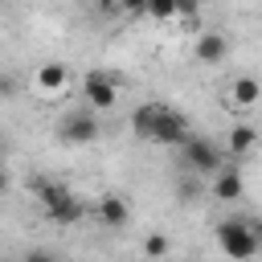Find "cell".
<instances>
[{"instance_id": "cell-3", "label": "cell", "mask_w": 262, "mask_h": 262, "mask_svg": "<svg viewBox=\"0 0 262 262\" xmlns=\"http://www.w3.org/2000/svg\"><path fill=\"white\" fill-rule=\"evenodd\" d=\"M180 164L188 168V172H196V176H205V172H221L225 168V151L209 139V135H188L184 143H180Z\"/></svg>"}, {"instance_id": "cell-19", "label": "cell", "mask_w": 262, "mask_h": 262, "mask_svg": "<svg viewBox=\"0 0 262 262\" xmlns=\"http://www.w3.org/2000/svg\"><path fill=\"white\" fill-rule=\"evenodd\" d=\"M123 12H147V0H123Z\"/></svg>"}, {"instance_id": "cell-7", "label": "cell", "mask_w": 262, "mask_h": 262, "mask_svg": "<svg viewBox=\"0 0 262 262\" xmlns=\"http://www.w3.org/2000/svg\"><path fill=\"white\" fill-rule=\"evenodd\" d=\"M57 135H61V143H90L98 135V119L90 111H74L57 123Z\"/></svg>"}, {"instance_id": "cell-2", "label": "cell", "mask_w": 262, "mask_h": 262, "mask_svg": "<svg viewBox=\"0 0 262 262\" xmlns=\"http://www.w3.org/2000/svg\"><path fill=\"white\" fill-rule=\"evenodd\" d=\"M217 246L229 258H254L262 250V233H258V225H246V221L229 217V221L217 225Z\"/></svg>"}, {"instance_id": "cell-21", "label": "cell", "mask_w": 262, "mask_h": 262, "mask_svg": "<svg viewBox=\"0 0 262 262\" xmlns=\"http://www.w3.org/2000/svg\"><path fill=\"white\" fill-rule=\"evenodd\" d=\"M258 233H262V221H258Z\"/></svg>"}, {"instance_id": "cell-12", "label": "cell", "mask_w": 262, "mask_h": 262, "mask_svg": "<svg viewBox=\"0 0 262 262\" xmlns=\"http://www.w3.org/2000/svg\"><path fill=\"white\" fill-rule=\"evenodd\" d=\"M98 221L111 225V229H123V225L131 221V205H127L123 196H102V201H98Z\"/></svg>"}, {"instance_id": "cell-1", "label": "cell", "mask_w": 262, "mask_h": 262, "mask_svg": "<svg viewBox=\"0 0 262 262\" xmlns=\"http://www.w3.org/2000/svg\"><path fill=\"white\" fill-rule=\"evenodd\" d=\"M33 196H37V205L45 209V217L53 221V225H74V221H82V201L66 188V184H53V180H33Z\"/></svg>"}, {"instance_id": "cell-11", "label": "cell", "mask_w": 262, "mask_h": 262, "mask_svg": "<svg viewBox=\"0 0 262 262\" xmlns=\"http://www.w3.org/2000/svg\"><path fill=\"white\" fill-rule=\"evenodd\" d=\"M246 192V180H242V172L233 168V164H225L221 172H217V180H213V196L217 201H237Z\"/></svg>"}, {"instance_id": "cell-8", "label": "cell", "mask_w": 262, "mask_h": 262, "mask_svg": "<svg viewBox=\"0 0 262 262\" xmlns=\"http://www.w3.org/2000/svg\"><path fill=\"white\" fill-rule=\"evenodd\" d=\"M188 135H192V123H188V115H180V111L172 106V111L164 115V123L156 127V139H151V143H160V147H180Z\"/></svg>"}, {"instance_id": "cell-5", "label": "cell", "mask_w": 262, "mask_h": 262, "mask_svg": "<svg viewBox=\"0 0 262 262\" xmlns=\"http://www.w3.org/2000/svg\"><path fill=\"white\" fill-rule=\"evenodd\" d=\"M168 111H172V106H168L164 98H151V102L135 106V115H131V131H135V139L151 143V139H156V127L164 123V115H168Z\"/></svg>"}, {"instance_id": "cell-10", "label": "cell", "mask_w": 262, "mask_h": 262, "mask_svg": "<svg viewBox=\"0 0 262 262\" xmlns=\"http://www.w3.org/2000/svg\"><path fill=\"white\" fill-rule=\"evenodd\" d=\"M37 90H41V94H61V90H70V66H61V61L37 66Z\"/></svg>"}, {"instance_id": "cell-16", "label": "cell", "mask_w": 262, "mask_h": 262, "mask_svg": "<svg viewBox=\"0 0 262 262\" xmlns=\"http://www.w3.org/2000/svg\"><path fill=\"white\" fill-rule=\"evenodd\" d=\"M192 176H196V172H192ZM192 176H184V180H180V196H184V201H188V196H196V180H192Z\"/></svg>"}, {"instance_id": "cell-13", "label": "cell", "mask_w": 262, "mask_h": 262, "mask_svg": "<svg viewBox=\"0 0 262 262\" xmlns=\"http://www.w3.org/2000/svg\"><path fill=\"white\" fill-rule=\"evenodd\" d=\"M254 147H258V127H250V123L229 127V156H246Z\"/></svg>"}, {"instance_id": "cell-17", "label": "cell", "mask_w": 262, "mask_h": 262, "mask_svg": "<svg viewBox=\"0 0 262 262\" xmlns=\"http://www.w3.org/2000/svg\"><path fill=\"white\" fill-rule=\"evenodd\" d=\"M176 8H180V16L196 20V0H176Z\"/></svg>"}, {"instance_id": "cell-14", "label": "cell", "mask_w": 262, "mask_h": 262, "mask_svg": "<svg viewBox=\"0 0 262 262\" xmlns=\"http://www.w3.org/2000/svg\"><path fill=\"white\" fill-rule=\"evenodd\" d=\"M147 16L164 25V20H176L180 8H176V0H147Z\"/></svg>"}, {"instance_id": "cell-18", "label": "cell", "mask_w": 262, "mask_h": 262, "mask_svg": "<svg viewBox=\"0 0 262 262\" xmlns=\"http://www.w3.org/2000/svg\"><path fill=\"white\" fill-rule=\"evenodd\" d=\"M98 8H102L106 16H115V12H123V0H98Z\"/></svg>"}, {"instance_id": "cell-6", "label": "cell", "mask_w": 262, "mask_h": 262, "mask_svg": "<svg viewBox=\"0 0 262 262\" xmlns=\"http://www.w3.org/2000/svg\"><path fill=\"white\" fill-rule=\"evenodd\" d=\"M192 57H196L201 66H217V61H225V57H229V37L217 33V29L196 33V41H192Z\"/></svg>"}, {"instance_id": "cell-20", "label": "cell", "mask_w": 262, "mask_h": 262, "mask_svg": "<svg viewBox=\"0 0 262 262\" xmlns=\"http://www.w3.org/2000/svg\"><path fill=\"white\" fill-rule=\"evenodd\" d=\"M258 143H262V127H258Z\"/></svg>"}, {"instance_id": "cell-9", "label": "cell", "mask_w": 262, "mask_h": 262, "mask_svg": "<svg viewBox=\"0 0 262 262\" xmlns=\"http://www.w3.org/2000/svg\"><path fill=\"white\" fill-rule=\"evenodd\" d=\"M262 98V82L258 78H250V74H242V78H233L229 82V94H225V106H237V111H250L254 102Z\"/></svg>"}, {"instance_id": "cell-15", "label": "cell", "mask_w": 262, "mask_h": 262, "mask_svg": "<svg viewBox=\"0 0 262 262\" xmlns=\"http://www.w3.org/2000/svg\"><path fill=\"white\" fill-rule=\"evenodd\" d=\"M143 254H147V258H164V254H172V242H168L164 233H151V237L143 242Z\"/></svg>"}, {"instance_id": "cell-4", "label": "cell", "mask_w": 262, "mask_h": 262, "mask_svg": "<svg viewBox=\"0 0 262 262\" xmlns=\"http://www.w3.org/2000/svg\"><path fill=\"white\" fill-rule=\"evenodd\" d=\"M82 98L90 102V111H111V106L119 102V86H115V78H111V74L90 70V74L82 78Z\"/></svg>"}]
</instances>
